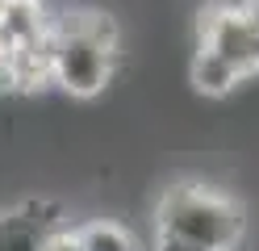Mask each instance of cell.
<instances>
[{
	"instance_id": "1",
	"label": "cell",
	"mask_w": 259,
	"mask_h": 251,
	"mask_svg": "<svg viewBox=\"0 0 259 251\" xmlns=\"http://www.w3.org/2000/svg\"><path fill=\"white\" fill-rule=\"evenodd\" d=\"M247 239V209L222 184H167L151 213L147 251H238Z\"/></svg>"
},
{
	"instance_id": "2",
	"label": "cell",
	"mask_w": 259,
	"mask_h": 251,
	"mask_svg": "<svg viewBox=\"0 0 259 251\" xmlns=\"http://www.w3.org/2000/svg\"><path fill=\"white\" fill-rule=\"evenodd\" d=\"M51 84L75 100H96L121 67V29L105 9H63L46 42Z\"/></svg>"
},
{
	"instance_id": "3",
	"label": "cell",
	"mask_w": 259,
	"mask_h": 251,
	"mask_svg": "<svg viewBox=\"0 0 259 251\" xmlns=\"http://www.w3.org/2000/svg\"><path fill=\"white\" fill-rule=\"evenodd\" d=\"M255 71L251 29L238 0H209L197 17V38L188 55V84L201 96H230L247 84Z\"/></svg>"
},
{
	"instance_id": "4",
	"label": "cell",
	"mask_w": 259,
	"mask_h": 251,
	"mask_svg": "<svg viewBox=\"0 0 259 251\" xmlns=\"http://www.w3.org/2000/svg\"><path fill=\"white\" fill-rule=\"evenodd\" d=\"M63 222L59 209L25 201L17 209H0V251H38L42 239Z\"/></svg>"
},
{
	"instance_id": "5",
	"label": "cell",
	"mask_w": 259,
	"mask_h": 251,
	"mask_svg": "<svg viewBox=\"0 0 259 251\" xmlns=\"http://www.w3.org/2000/svg\"><path fill=\"white\" fill-rule=\"evenodd\" d=\"M79 239H84V251H147V239H138L121 218H105L96 213L88 222H79Z\"/></svg>"
},
{
	"instance_id": "6",
	"label": "cell",
	"mask_w": 259,
	"mask_h": 251,
	"mask_svg": "<svg viewBox=\"0 0 259 251\" xmlns=\"http://www.w3.org/2000/svg\"><path fill=\"white\" fill-rule=\"evenodd\" d=\"M38 251H84V239H79V230H75L71 222H59V226L42 239Z\"/></svg>"
},
{
	"instance_id": "7",
	"label": "cell",
	"mask_w": 259,
	"mask_h": 251,
	"mask_svg": "<svg viewBox=\"0 0 259 251\" xmlns=\"http://www.w3.org/2000/svg\"><path fill=\"white\" fill-rule=\"evenodd\" d=\"M242 17H247V29H251V50H255V71H259V0H238Z\"/></svg>"
},
{
	"instance_id": "8",
	"label": "cell",
	"mask_w": 259,
	"mask_h": 251,
	"mask_svg": "<svg viewBox=\"0 0 259 251\" xmlns=\"http://www.w3.org/2000/svg\"><path fill=\"white\" fill-rule=\"evenodd\" d=\"M5 9H9V0H0V21H5Z\"/></svg>"
}]
</instances>
